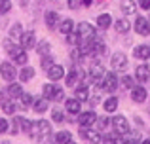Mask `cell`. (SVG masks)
<instances>
[{
  "instance_id": "cell-36",
  "label": "cell",
  "mask_w": 150,
  "mask_h": 144,
  "mask_svg": "<svg viewBox=\"0 0 150 144\" xmlns=\"http://www.w3.org/2000/svg\"><path fill=\"white\" fill-rule=\"evenodd\" d=\"M36 49H38V53H40L42 57L44 55H48V53L51 51V46H50V42H40V44H36Z\"/></svg>"
},
{
  "instance_id": "cell-40",
  "label": "cell",
  "mask_w": 150,
  "mask_h": 144,
  "mask_svg": "<svg viewBox=\"0 0 150 144\" xmlns=\"http://www.w3.org/2000/svg\"><path fill=\"white\" fill-rule=\"evenodd\" d=\"M10 10H11V2L10 0H2L0 2V13H8Z\"/></svg>"
},
{
  "instance_id": "cell-4",
  "label": "cell",
  "mask_w": 150,
  "mask_h": 144,
  "mask_svg": "<svg viewBox=\"0 0 150 144\" xmlns=\"http://www.w3.org/2000/svg\"><path fill=\"white\" fill-rule=\"evenodd\" d=\"M112 125H114V129H116V133L118 135H129V131H131V127H129V122L124 118V116H116V118L112 119Z\"/></svg>"
},
{
  "instance_id": "cell-26",
  "label": "cell",
  "mask_w": 150,
  "mask_h": 144,
  "mask_svg": "<svg viewBox=\"0 0 150 144\" xmlns=\"http://www.w3.org/2000/svg\"><path fill=\"white\" fill-rule=\"evenodd\" d=\"M120 8H122V11H124L125 15L135 13V10H137V6H135V2H133V0H122V2H120Z\"/></svg>"
},
{
  "instance_id": "cell-45",
  "label": "cell",
  "mask_w": 150,
  "mask_h": 144,
  "mask_svg": "<svg viewBox=\"0 0 150 144\" xmlns=\"http://www.w3.org/2000/svg\"><path fill=\"white\" fill-rule=\"evenodd\" d=\"M80 4H82V0H67V6H69L70 10H78Z\"/></svg>"
},
{
  "instance_id": "cell-44",
  "label": "cell",
  "mask_w": 150,
  "mask_h": 144,
  "mask_svg": "<svg viewBox=\"0 0 150 144\" xmlns=\"http://www.w3.org/2000/svg\"><path fill=\"white\" fill-rule=\"evenodd\" d=\"M51 65H53L51 57H46V55H44V59H42V68H44V70H48V68L51 67Z\"/></svg>"
},
{
  "instance_id": "cell-38",
  "label": "cell",
  "mask_w": 150,
  "mask_h": 144,
  "mask_svg": "<svg viewBox=\"0 0 150 144\" xmlns=\"http://www.w3.org/2000/svg\"><path fill=\"white\" fill-rule=\"evenodd\" d=\"M91 46H93V53H103L105 51V44L101 40H93L91 38Z\"/></svg>"
},
{
  "instance_id": "cell-23",
  "label": "cell",
  "mask_w": 150,
  "mask_h": 144,
  "mask_svg": "<svg viewBox=\"0 0 150 144\" xmlns=\"http://www.w3.org/2000/svg\"><path fill=\"white\" fill-rule=\"evenodd\" d=\"M15 122H17L19 129H23L25 133H30V129H33V122H30V119H27L25 116H17V118H15Z\"/></svg>"
},
{
  "instance_id": "cell-22",
  "label": "cell",
  "mask_w": 150,
  "mask_h": 144,
  "mask_svg": "<svg viewBox=\"0 0 150 144\" xmlns=\"http://www.w3.org/2000/svg\"><path fill=\"white\" fill-rule=\"evenodd\" d=\"M44 19H46V25H48V29H55V27L59 25V15H57V11H48Z\"/></svg>"
},
{
  "instance_id": "cell-17",
  "label": "cell",
  "mask_w": 150,
  "mask_h": 144,
  "mask_svg": "<svg viewBox=\"0 0 150 144\" xmlns=\"http://www.w3.org/2000/svg\"><path fill=\"white\" fill-rule=\"evenodd\" d=\"M50 106V99L48 97H42V99H34L33 100V110L38 112V114H42V112H46Z\"/></svg>"
},
{
  "instance_id": "cell-46",
  "label": "cell",
  "mask_w": 150,
  "mask_h": 144,
  "mask_svg": "<svg viewBox=\"0 0 150 144\" xmlns=\"http://www.w3.org/2000/svg\"><path fill=\"white\" fill-rule=\"evenodd\" d=\"M139 6L143 10H150V0H139Z\"/></svg>"
},
{
  "instance_id": "cell-35",
  "label": "cell",
  "mask_w": 150,
  "mask_h": 144,
  "mask_svg": "<svg viewBox=\"0 0 150 144\" xmlns=\"http://www.w3.org/2000/svg\"><path fill=\"white\" fill-rule=\"evenodd\" d=\"M23 30H21V23H13L11 25V30H10V38L11 40H17V38H21Z\"/></svg>"
},
{
  "instance_id": "cell-27",
  "label": "cell",
  "mask_w": 150,
  "mask_h": 144,
  "mask_svg": "<svg viewBox=\"0 0 150 144\" xmlns=\"http://www.w3.org/2000/svg\"><path fill=\"white\" fill-rule=\"evenodd\" d=\"M103 108H105L106 114H112V112L118 108V99H116V97H108V99L103 103Z\"/></svg>"
},
{
  "instance_id": "cell-24",
  "label": "cell",
  "mask_w": 150,
  "mask_h": 144,
  "mask_svg": "<svg viewBox=\"0 0 150 144\" xmlns=\"http://www.w3.org/2000/svg\"><path fill=\"white\" fill-rule=\"evenodd\" d=\"M114 29H116V32H120V34H125L129 29H131V25H129V21L127 19H118L116 23H114Z\"/></svg>"
},
{
  "instance_id": "cell-30",
  "label": "cell",
  "mask_w": 150,
  "mask_h": 144,
  "mask_svg": "<svg viewBox=\"0 0 150 144\" xmlns=\"http://www.w3.org/2000/svg\"><path fill=\"white\" fill-rule=\"evenodd\" d=\"M0 108H2V112H4V114H8V116H11L15 112V104L11 103V100H8V99L0 100Z\"/></svg>"
},
{
  "instance_id": "cell-37",
  "label": "cell",
  "mask_w": 150,
  "mask_h": 144,
  "mask_svg": "<svg viewBox=\"0 0 150 144\" xmlns=\"http://www.w3.org/2000/svg\"><path fill=\"white\" fill-rule=\"evenodd\" d=\"M67 42H69V44H72V46H76L78 42H80V34L76 32V29H74L72 32H69V34H67Z\"/></svg>"
},
{
  "instance_id": "cell-16",
  "label": "cell",
  "mask_w": 150,
  "mask_h": 144,
  "mask_svg": "<svg viewBox=\"0 0 150 144\" xmlns=\"http://www.w3.org/2000/svg\"><path fill=\"white\" fill-rule=\"evenodd\" d=\"M6 93H8V97H10V99H19V97L23 95V87L13 80V81H10V85H8V91H6Z\"/></svg>"
},
{
  "instance_id": "cell-39",
  "label": "cell",
  "mask_w": 150,
  "mask_h": 144,
  "mask_svg": "<svg viewBox=\"0 0 150 144\" xmlns=\"http://www.w3.org/2000/svg\"><path fill=\"white\" fill-rule=\"evenodd\" d=\"M122 85H124L125 89H133L135 85H133V78L127 76V74H124V78H122Z\"/></svg>"
},
{
  "instance_id": "cell-34",
  "label": "cell",
  "mask_w": 150,
  "mask_h": 144,
  "mask_svg": "<svg viewBox=\"0 0 150 144\" xmlns=\"http://www.w3.org/2000/svg\"><path fill=\"white\" fill-rule=\"evenodd\" d=\"M55 142H72V135L69 131H59L55 133Z\"/></svg>"
},
{
  "instance_id": "cell-13",
  "label": "cell",
  "mask_w": 150,
  "mask_h": 144,
  "mask_svg": "<svg viewBox=\"0 0 150 144\" xmlns=\"http://www.w3.org/2000/svg\"><path fill=\"white\" fill-rule=\"evenodd\" d=\"M105 74H106V70H105L103 65H93L91 70H89V76H91L93 81H97L99 85H103V78H105Z\"/></svg>"
},
{
  "instance_id": "cell-8",
  "label": "cell",
  "mask_w": 150,
  "mask_h": 144,
  "mask_svg": "<svg viewBox=\"0 0 150 144\" xmlns=\"http://www.w3.org/2000/svg\"><path fill=\"white\" fill-rule=\"evenodd\" d=\"M112 68L116 72H125V68H127V57L124 53H114L112 55Z\"/></svg>"
},
{
  "instance_id": "cell-9",
  "label": "cell",
  "mask_w": 150,
  "mask_h": 144,
  "mask_svg": "<svg viewBox=\"0 0 150 144\" xmlns=\"http://www.w3.org/2000/svg\"><path fill=\"white\" fill-rule=\"evenodd\" d=\"M76 32L80 34V38H86V40H89V38H93V36H95V29H93V27L89 25V23H86V21L78 23Z\"/></svg>"
},
{
  "instance_id": "cell-43",
  "label": "cell",
  "mask_w": 150,
  "mask_h": 144,
  "mask_svg": "<svg viewBox=\"0 0 150 144\" xmlns=\"http://www.w3.org/2000/svg\"><path fill=\"white\" fill-rule=\"evenodd\" d=\"M10 129V123H8V119H4V118H0V133H6V131Z\"/></svg>"
},
{
  "instance_id": "cell-21",
  "label": "cell",
  "mask_w": 150,
  "mask_h": 144,
  "mask_svg": "<svg viewBox=\"0 0 150 144\" xmlns=\"http://www.w3.org/2000/svg\"><path fill=\"white\" fill-rule=\"evenodd\" d=\"M74 30V21L72 19H65V21L59 23V32L63 34V36H67L69 32H72Z\"/></svg>"
},
{
  "instance_id": "cell-12",
  "label": "cell",
  "mask_w": 150,
  "mask_h": 144,
  "mask_svg": "<svg viewBox=\"0 0 150 144\" xmlns=\"http://www.w3.org/2000/svg\"><path fill=\"white\" fill-rule=\"evenodd\" d=\"M10 55H11V59H13V63L21 65V67H25L27 61H29V57H27V49H25V48H17L15 51H11Z\"/></svg>"
},
{
  "instance_id": "cell-28",
  "label": "cell",
  "mask_w": 150,
  "mask_h": 144,
  "mask_svg": "<svg viewBox=\"0 0 150 144\" xmlns=\"http://www.w3.org/2000/svg\"><path fill=\"white\" fill-rule=\"evenodd\" d=\"M74 97H76L78 100H82V103H84V100H88V99H89L88 87H86V85H78V87L74 89Z\"/></svg>"
},
{
  "instance_id": "cell-41",
  "label": "cell",
  "mask_w": 150,
  "mask_h": 144,
  "mask_svg": "<svg viewBox=\"0 0 150 144\" xmlns=\"http://www.w3.org/2000/svg\"><path fill=\"white\" fill-rule=\"evenodd\" d=\"M97 123H99V127H101V129H106V127H108L112 122H110L108 118H97Z\"/></svg>"
},
{
  "instance_id": "cell-11",
  "label": "cell",
  "mask_w": 150,
  "mask_h": 144,
  "mask_svg": "<svg viewBox=\"0 0 150 144\" xmlns=\"http://www.w3.org/2000/svg\"><path fill=\"white\" fill-rule=\"evenodd\" d=\"M65 68H63L61 67V65H51V67L48 68V78H50V80L51 81H59V80H63V76H65Z\"/></svg>"
},
{
  "instance_id": "cell-33",
  "label": "cell",
  "mask_w": 150,
  "mask_h": 144,
  "mask_svg": "<svg viewBox=\"0 0 150 144\" xmlns=\"http://www.w3.org/2000/svg\"><path fill=\"white\" fill-rule=\"evenodd\" d=\"M51 119H53L55 123H63V122H67V116L63 114L61 108H53V110H51Z\"/></svg>"
},
{
  "instance_id": "cell-15",
  "label": "cell",
  "mask_w": 150,
  "mask_h": 144,
  "mask_svg": "<svg viewBox=\"0 0 150 144\" xmlns=\"http://www.w3.org/2000/svg\"><path fill=\"white\" fill-rule=\"evenodd\" d=\"M131 100L133 103H144L146 100V89L143 87V85H139V87H133L131 89Z\"/></svg>"
},
{
  "instance_id": "cell-14",
  "label": "cell",
  "mask_w": 150,
  "mask_h": 144,
  "mask_svg": "<svg viewBox=\"0 0 150 144\" xmlns=\"http://www.w3.org/2000/svg\"><path fill=\"white\" fill-rule=\"evenodd\" d=\"M82 100H78L76 97L74 99H67L65 100V110L69 112V114H80V108H82Z\"/></svg>"
},
{
  "instance_id": "cell-25",
  "label": "cell",
  "mask_w": 150,
  "mask_h": 144,
  "mask_svg": "<svg viewBox=\"0 0 150 144\" xmlns=\"http://www.w3.org/2000/svg\"><path fill=\"white\" fill-rule=\"evenodd\" d=\"M82 138L84 140H89V142H99L101 137L95 133V131H91L89 127H84V131H82Z\"/></svg>"
},
{
  "instance_id": "cell-18",
  "label": "cell",
  "mask_w": 150,
  "mask_h": 144,
  "mask_svg": "<svg viewBox=\"0 0 150 144\" xmlns=\"http://www.w3.org/2000/svg\"><path fill=\"white\" fill-rule=\"evenodd\" d=\"M135 78L139 81H148V78H150V68H148V65H137V68H135Z\"/></svg>"
},
{
  "instance_id": "cell-32",
  "label": "cell",
  "mask_w": 150,
  "mask_h": 144,
  "mask_svg": "<svg viewBox=\"0 0 150 144\" xmlns=\"http://www.w3.org/2000/svg\"><path fill=\"white\" fill-rule=\"evenodd\" d=\"M33 100H34V97L30 95V93L23 91V95L19 97V106H21V108H29L30 104H33Z\"/></svg>"
},
{
  "instance_id": "cell-7",
  "label": "cell",
  "mask_w": 150,
  "mask_h": 144,
  "mask_svg": "<svg viewBox=\"0 0 150 144\" xmlns=\"http://www.w3.org/2000/svg\"><path fill=\"white\" fill-rule=\"evenodd\" d=\"M0 74H2V78L6 81H13L15 78H17V70H15V67L11 63H2L0 65Z\"/></svg>"
},
{
  "instance_id": "cell-31",
  "label": "cell",
  "mask_w": 150,
  "mask_h": 144,
  "mask_svg": "<svg viewBox=\"0 0 150 144\" xmlns=\"http://www.w3.org/2000/svg\"><path fill=\"white\" fill-rule=\"evenodd\" d=\"M34 78V68L33 67H23V70L19 72V80L21 81H29Z\"/></svg>"
},
{
  "instance_id": "cell-5",
  "label": "cell",
  "mask_w": 150,
  "mask_h": 144,
  "mask_svg": "<svg viewBox=\"0 0 150 144\" xmlns=\"http://www.w3.org/2000/svg\"><path fill=\"white\" fill-rule=\"evenodd\" d=\"M105 91H108V93H112V91H116L118 89V76L114 72H106L105 74V78H103V85H101Z\"/></svg>"
},
{
  "instance_id": "cell-47",
  "label": "cell",
  "mask_w": 150,
  "mask_h": 144,
  "mask_svg": "<svg viewBox=\"0 0 150 144\" xmlns=\"http://www.w3.org/2000/svg\"><path fill=\"white\" fill-rule=\"evenodd\" d=\"M82 4L84 6H91V0H82Z\"/></svg>"
},
{
  "instance_id": "cell-42",
  "label": "cell",
  "mask_w": 150,
  "mask_h": 144,
  "mask_svg": "<svg viewBox=\"0 0 150 144\" xmlns=\"http://www.w3.org/2000/svg\"><path fill=\"white\" fill-rule=\"evenodd\" d=\"M70 57H72V61L76 63V61H82V57H84V55H82L80 48H78V49H72V53H70Z\"/></svg>"
},
{
  "instance_id": "cell-2",
  "label": "cell",
  "mask_w": 150,
  "mask_h": 144,
  "mask_svg": "<svg viewBox=\"0 0 150 144\" xmlns=\"http://www.w3.org/2000/svg\"><path fill=\"white\" fill-rule=\"evenodd\" d=\"M42 91H44V97H48V99H55V100H61L63 97H65V91H63L61 87H57L55 84H46L44 87H42Z\"/></svg>"
},
{
  "instance_id": "cell-48",
  "label": "cell",
  "mask_w": 150,
  "mask_h": 144,
  "mask_svg": "<svg viewBox=\"0 0 150 144\" xmlns=\"http://www.w3.org/2000/svg\"><path fill=\"white\" fill-rule=\"evenodd\" d=\"M146 61H148V68H150V57H148V59H146Z\"/></svg>"
},
{
  "instance_id": "cell-20",
  "label": "cell",
  "mask_w": 150,
  "mask_h": 144,
  "mask_svg": "<svg viewBox=\"0 0 150 144\" xmlns=\"http://www.w3.org/2000/svg\"><path fill=\"white\" fill-rule=\"evenodd\" d=\"M133 55H135L137 59H148V57H150V46L148 44L137 46V48L133 49Z\"/></svg>"
},
{
  "instance_id": "cell-49",
  "label": "cell",
  "mask_w": 150,
  "mask_h": 144,
  "mask_svg": "<svg viewBox=\"0 0 150 144\" xmlns=\"http://www.w3.org/2000/svg\"><path fill=\"white\" fill-rule=\"evenodd\" d=\"M0 2H2V0H0Z\"/></svg>"
},
{
  "instance_id": "cell-10",
  "label": "cell",
  "mask_w": 150,
  "mask_h": 144,
  "mask_svg": "<svg viewBox=\"0 0 150 144\" xmlns=\"http://www.w3.org/2000/svg\"><path fill=\"white\" fill-rule=\"evenodd\" d=\"M135 32L141 36H150V21H146L144 17H137L135 21Z\"/></svg>"
},
{
  "instance_id": "cell-3",
  "label": "cell",
  "mask_w": 150,
  "mask_h": 144,
  "mask_svg": "<svg viewBox=\"0 0 150 144\" xmlns=\"http://www.w3.org/2000/svg\"><path fill=\"white\" fill-rule=\"evenodd\" d=\"M93 123H97V114L93 110L89 112H80L78 114V125L84 129V127H93Z\"/></svg>"
},
{
  "instance_id": "cell-19",
  "label": "cell",
  "mask_w": 150,
  "mask_h": 144,
  "mask_svg": "<svg viewBox=\"0 0 150 144\" xmlns=\"http://www.w3.org/2000/svg\"><path fill=\"white\" fill-rule=\"evenodd\" d=\"M80 76H82V72L80 70H70L69 74H65V84H67V87H74L76 85V81L80 80Z\"/></svg>"
},
{
  "instance_id": "cell-29",
  "label": "cell",
  "mask_w": 150,
  "mask_h": 144,
  "mask_svg": "<svg viewBox=\"0 0 150 144\" xmlns=\"http://www.w3.org/2000/svg\"><path fill=\"white\" fill-rule=\"evenodd\" d=\"M110 25H112V17H110V13H101L99 17H97V27H101V29H108Z\"/></svg>"
},
{
  "instance_id": "cell-1",
  "label": "cell",
  "mask_w": 150,
  "mask_h": 144,
  "mask_svg": "<svg viewBox=\"0 0 150 144\" xmlns=\"http://www.w3.org/2000/svg\"><path fill=\"white\" fill-rule=\"evenodd\" d=\"M30 133H34V140H44L51 135V125L48 119H38L36 123H33Z\"/></svg>"
},
{
  "instance_id": "cell-6",
  "label": "cell",
  "mask_w": 150,
  "mask_h": 144,
  "mask_svg": "<svg viewBox=\"0 0 150 144\" xmlns=\"http://www.w3.org/2000/svg\"><path fill=\"white\" fill-rule=\"evenodd\" d=\"M19 44H21V48H25V49L36 48V36H34L33 30H27V32H23L21 38H19Z\"/></svg>"
}]
</instances>
